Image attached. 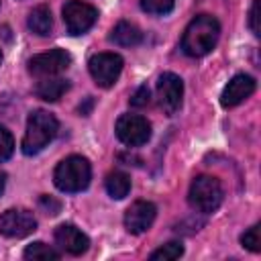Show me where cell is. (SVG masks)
<instances>
[{
    "label": "cell",
    "mask_w": 261,
    "mask_h": 261,
    "mask_svg": "<svg viewBox=\"0 0 261 261\" xmlns=\"http://www.w3.org/2000/svg\"><path fill=\"white\" fill-rule=\"evenodd\" d=\"M0 61H2V53H0Z\"/></svg>",
    "instance_id": "27"
},
{
    "label": "cell",
    "mask_w": 261,
    "mask_h": 261,
    "mask_svg": "<svg viewBox=\"0 0 261 261\" xmlns=\"http://www.w3.org/2000/svg\"><path fill=\"white\" fill-rule=\"evenodd\" d=\"M22 257L29 259V261H49V259H59V253H57L53 247H49V245L37 241V243L29 245V247L24 249Z\"/></svg>",
    "instance_id": "18"
},
{
    "label": "cell",
    "mask_w": 261,
    "mask_h": 261,
    "mask_svg": "<svg viewBox=\"0 0 261 261\" xmlns=\"http://www.w3.org/2000/svg\"><path fill=\"white\" fill-rule=\"evenodd\" d=\"M69 90V82L61 80V77H43L37 86H35V94L37 98L45 100V102H57L65 92Z\"/></svg>",
    "instance_id": "14"
},
{
    "label": "cell",
    "mask_w": 261,
    "mask_h": 261,
    "mask_svg": "<svg viewBox=\"0 0 261 261\" xmlns=\"http://www.w3.org/2000/svg\"><path fill=\"white\" fill-rule=\"evenodd\" d=\"M71 63V55L65 49H51L29 59V71L37 77H53L65 71Z\"/></svg>",
    "instance_id": "8"
},
{
    "label": "cell",
    "mask_w": 261,
    "mask_h": 261,
    "mask_svg": "<svg viewBox=\"0 0 261 261\" xmlns=\"http://www.w3.org/2000/svg\"><path fill=\"white\" fill-rule=\"evenodd\" d=\"M157 98H159V106L163 108L165 114H173L179 106H181V98H184V82L179 75L167 71L159 77L157 82Z\"/></svg>",
    "instance_id": "10"
},
{
    "label": "cell",
    "mask_w": 261,
    "mask_h": 261,
    "mask_svg": "<svg viewBox=\"0 0 261 261\" xmlns=\"http://www.w3.org/2000/svg\"><path fill=\"white\" fill-rule=\"evenodd\" d=\"M218 35H220L218 20L210 14H200L186 27L181 37V49L190 57H204L216 47Z\"/></svg>",
    "instance_id": "1"
},
{
    "label": "cell",
    "mask_w": 261,
    "mask_h": 261,
    "mask_svg": "<svg viewBox=\"0 0 261 261\" xmlns=\"http://www.w3.org/2000/svg\"><path fill=\"white\" fill-rule=\"evenodd\" d=\"M155 216H157V208H155L153 202L137 200L135 204H130V208L124 214V226H126L128 232L141 234V232L151 228Z\"/></svg>",
    "instance_id": "11"
},
{
    "label": "cell",
    "mask_w": 261,
    "mask_h": 261,
    "mask_svg": "<svg viewBox=\"0 0 261 261\" xmlns=\"http://www.w3.org/2000/svg\"><path fill=\"white\" fill-rule=\"evenodd\" d=\"M249 27L259 37V0H253V6L249 10Z\"/></svg>",
    "instance_id": "25"
},
{
    "label": "cell",
    "mask_w": 261,
    "mask_h": 261,
    "mask_svg": "<svg viewBox=\"0 0 261 261\" xmlns=\"http://www.w3.org/2000/svg\"><path fill=\"white\" fill-rule=\"evenodd\" d=\"M255 92V80L247 73H237L222 90L220 96V104L224 108H232L237 104H241L245 98H249Z\"/></svg>",
    "instance_id": "12"
},
{
    "label": "cell",
    "mask_w": 261,
    "mask_h": 261,
    "mask_svg": "<svg viewBox=\"0 0 261 261\" xmlns=\"http://www.w3.org/2000/svg\"><path fill=\"white\" fill-rule=\"evenodd\" d=\"M98 20V10L82 0H67L63 6V22L69 35H84Z\"/></svg>",
    "instance_id": "5"
},
{
    "label": "cell",
    "mask_w": 261,
    "mask_h": 261,
    "mask_svg": "<svg viewBox=\"0 0 261 261\" xmlns=\"http://www.w3.org/2000/svg\"><path fill=\"white\" fill-rule=\"evenodd\" d=\"M173 4H175V0H141V8L149 14H155V16L171 12Z\"/></svg>",
    "instance_id": "20"
},
{
    "label": "cell",
    "mask_w": 261,
    "mask_h": 261,
    "mask_svg": "<svg viewBox=\"0 0 261 261\" xmlns=\"http://www.w3.org/2000/svg\"><path fill=\"white\" fill-rule=\"evenodd\" d=\"M222 186L216 177L212 175H198L194 177V181L190 184V192H188V202L194 210L208 214L214 212L220 202H222Z\"/></svg>",
    "instance_id": "4"
},
{
    "label": "cell",
    "mask_w": 261,
    "mask_h": 261,
    "mask_svg": "<svg viewBox=\"0 0 261 261\" xmlns=\"http://www.w3.org/2000/svg\"><path fill=\"white\" fill-rule=\"evenodd\" d=\"M57 130H59V122L51 112H47V110L31 112V116L27 120V133H24V139L20 145L22 153L37 155L55 139Z\"/></svg>",
    "instance_id": "2"
},
{
    "label": "cell",
    "mask_w": 261,
    "mask_h": 261,
    "mask_svg": "<svg viewBox=\"0 0 261 261\" xmlns=\"http://www.w3.org/2000/svg\"><path fill=\"white\" fill-rule=\"evenodd\" d=\"M53 237H55V243H57L65 253H69V255H82V253H86L88 247H90L88 237H86L77 226H73V224H59V226L55 228Z\"/></svg>",
    "instance_id": "13"
},
{
    "label": "cell",
    "mask_w": 261,
    "mask_h": 261,
    "mask_svg": "<svg viewBox=\"0 0 261 261\" xmlns=\"http://www.w3.org/2000/svg\"><path fill=\"white\" fill-rule=\"evenodd\" d=\"M241 243H243V247H247L249 251L259 253V251H261V234H259V224H253L249 230H245V232H243V237H241Z\"/></svg>",
    "instance_id": "21"
},
{
    "label": "cell",
    "mask_w": 261,
    "mask_h": 261,
    "mask_svg": "<svg viewBox=\"0 0 261 261\" xmlns=\"http://www.w3.org/2000/svg\"><path fill=\"white\" fill-rule=\"evenodd\" d=\"M149 88L147 86H141L135 94H133V98H130V106H135V108H143V106H147L149 104Z\"/></svg>",
    "instance_id": "24"
},
{
    "label": "cell",
    "mask_w": 261,
    "mask_h": 261,
    "mask_svg": "<svg viewBox=\"0 0 261 261\" xmlns=\"http://www.w3.org/2000/svg\"><path fill=\"white\" fill-rule=\"evenodd\" d=\"M116 137L128 147H141L151 139V122L139 114H122L116 120Z\"/></svg>",
    "instance_id": "7"
},
{
    "label": "cell",
    "mask_w": 261,
    "mask_h": 261,
    "mask_svg": "<svg viewBox=\"0 0 261 261\" xmlns=\"http://www.w3.org/2000/svg\"><path fill=\"white\" fill-rule=\"evenodd\" d=\"M88 69L100 88H110L116 84L122 71V57L116 53H96L90 57Z\"/></svg>",
    "instance_id": "6"
},
{
    "label": "cell",
    "mask_w": 261,
    "mask_h": 261,
    "mask_svg": "<svg viewBox=\"0 0 261 261\" xmlns=\"http://www.w3.org/2000/svg\"><path fill=\"white\" fill-rule=\"evenodd\" d=\"M37 230V220L33 212L24 208H10L0 216V234L8 239H22Z\"/></svg>",
    "instance_id": "9"
},
{
    "label": "cell",
    "mask_w": 261,
    "mask_h": 261,
    "mask_svg": "<svg viewBox=\"0 0 261 261\" xmlns=\"http://www.w3.org/2000/svg\"><path fill=\"white\" fill-rule=\"evenodd\" d=\"M90 177H92L90 161L86 157H82V155L65 157L55 167V173H53L55 186L61 192H67V194H75V192L86 190L88 184H90Z\"/></svg>",
    "instance_id": "3"
},
{
    "label": "cell",
    "mask_w": 261,
    "mask_h": 261,
    "mask_svg": "<svg viewBox=\"0 0 261 261\" xmlns=\"http://www.w3.org/2000/svg\"><path fill=\"white\" fill-rule=\"evenodd\" d=\"M39 206H41V210H43L45 214H49V216H55V214H59V210H61V202L55 200L53 196H41V198H39Z\"/></svg>",
    "instance_id": "23"
},
{
    "label": "cell",
    "mask_w": 261,
    "mask_h": 261,
    "mask_svg": "<svg viewBox=\"0 0 261 261\" xmlns=\"http://www.w3.org/2000/svg\"><path fill=\"white\" fill-rule=\"evenodd\" d=\"M110 41H114V43L120 45V47H135V45H139V43L143 41V33H141V29H139L137 24L122 20V22H118V24L112 29Z\"/></svg>",
    "instance_id": "15"
},
{
    "label": "cell",
    "mask_w": 261,
    "mask_h": 261,
    "mask_svg": "<svg viewBox=\"0 0 261 261\" xmlns=\"http://www.w3.org/2000/svg\"><path fill=\"white\" fill-rule=\"evenodd\" d=\"M181 255H184V247H181V243L171 241V243L161 245L157 251H153V253H151V259H159V261H173V259H179Z\"/></svg>",
    "instance_id": "19"
},
{
    "label": "cell",
    "mask_w": 261,
    "mask_h": 261,
    "mask_svg": "<svg viewBox=\"0 0 261 261\" xmlns=\"http://www.w3.org/2000/svg\"><path fill=\"white\" fill-rule=\"evenodd\" d=\"M14 151V139L10 135V130H6L4 126H0V163L6 161Z\"/></svg>",
    "instance_id": "22"
},
{
    "label": "cell",
    "mask_w": 261,
    "mask_h": 261,
    "mask_svg": "<svg viewBox=\"0 0 261 261\" xmlns=\"http://www.w3.org/2000/svg\"><path fill=\"white\" fill-rule=\"evenodd\" d=\"M4 186H6V175L0 171V194H2V190H4Z\"/></svg>",
    "instance_id": "26"
},
{
    "label": "cell",
    "mask_w": 261,
    "mask_h": 261,
    "mask_svg": "<svg viewBox=\"0 0 261 261\" xmlns=\"http://www.w3.org/2000/svg\"><path fill=\"white\" fill-rule=\"evenodd\" d=\"M29 29L35 35H39V37H47L51 33V29H53V16H51L49 6L41 4V6H37V8L31 10V14H29Z\"/></svg>",
    "instance_id": "16"
},
{
    "label": "cell",
    "mask_w": 261,
    "mask_h": 261,
    "mask_svg": "<svg viewBox=\"0 0 261 261\" xmlns=\"http://www.w3.org/2000/svg\"><path fill=\"white\" fill-rule=\"evenodd\" d=\"M104 186H106V192L114 200H122L130 192V177L122 171H110L104 179Z\"/></svg>",
    "instance_id": "17"
}]
</instances>
